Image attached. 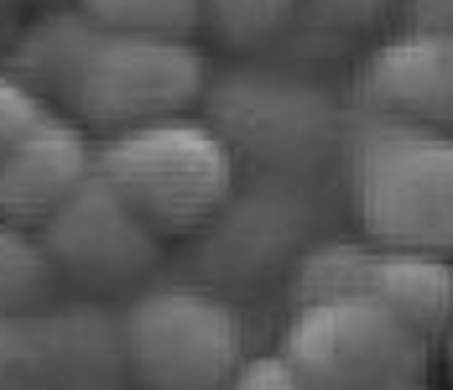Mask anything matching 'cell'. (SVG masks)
<instances>
[{
    "label": "cell",
    "mask_w": 453,
    "mask_h": 390,
    "mask_svg": "<svg viewBox=\"0 0 453 390\" xmlns=\"http://www.w3.org/2000/svg\"><path fill=\"white\" fill-rule=\"evenodd\" d=\"M94 172L167 240V234L203 229L229 203L234 146L203 120L167 115V120L110 130L94 146Z\"/></svg>",
    "instance_id": "1"
},
{
    "label": "cell",
    "mask_w": 453,
    "mask_h": 390,
    "mask_svg": "<svg viewBox=\"0 0 453 390\" xmlns=\"http://www.w3.org/2000/svg\"><path fill=\"white\" fill-rule=\"evenodd\" d=\"M365 292L380 307H391L411 333H422L427 344L443 339L453 328V265H449V256H433V250H380L375 245Z\"/></svg>",
    "instance_id": "10"
},
{
    "label": "cell",
    "mask_w": 453,
    "mask_h": 390,
    "mask_svg": "<svg viewBox=\"0 0 453 390\" xmlns=\"http://www.w3.org/2000/svg\"><path fill=\"white\" fill-rule=\"evenodd\" d=\"M79 11L110 32H151V37L198 32V0H79Z\"/></svg>",
    "instance_id": "15"
},
{
    "label": "cell",
    "mask_w": 453,
    "mask_h": 390,
    "mask_svg": "<svg viewBox=\"0 0 453 390\" xmlns=\"http://www.w3.org/2000/svg\"><path fill=\"white\" fill-rule=\"evenodd\" d=\"M42 115H52L42 94H37L32 84H21L16 73H5V68H0V157H5L27 130L37 126Z\"/></svg>",
    "instance_id": "17"
},
{
    "label": "cell",
    "mask_w": 453,
    "mask_h": 390,
    "mask_svg": "<svg viewBox=\"0 0 453 390\" xmlns=\"http://www.w3.org/2000/svg\"><path fill=\"white\" fill-rule=\"evenodd\" d=\"M360 99L380 120L453 130V32L411 27L380 42L360 68Z\"/></svg>",
    "instance_id": "7"
},
{
    "label": "cell",
    "mask_w": 453,
    "mask_h": 390,
    "mask_svg": "<svg viewBox=\"0 0 453 390\" xmlns=\"http://www.w3.org/2000/svg\"><path fill=\"white\" fill-rule=\"evenodd\" d=\"M5 11H11V5H5V0H0V27H5Z\"/></svg>",
    "instance_id": "24"
},
{
    "label": "cell",
    "mask_w": 453,
    "mask_h": 390,
    "mask_svg": "<svg viewBox=\"0 0 453 390\" xmlns=\"http://www.w3.org/2000/svg\"><path fill=\"white\" fill-rule=\"evenodd\" d=\"M225 390H308L303 375L292 370V359L276 348V354H250L234 364V375L225 380Z\"/></svg>",
    "instance_id": "18"
},
{
    "label": "cell",
    "mask_w": 453,
    "mask_h": 390,
    "mask_svg": "<svg viewBox=\"0 0 453 390\" xmlns=\"http://www.w3.org/2000/svg\"><path fill=\"white\" fill-rule=\"evenodd\" d=\"M52 276L58 265L47 256L42 234L0 218V317H32L52 292Z\"/></svg>",
    "instance_id": "12"
},
{
    "label": "cell",
    "mask_w": 453,
    "mask_h": 390,
    "mask_svg": "<svg viewBox=\"0 0 453 390\" xmlns=\"http://www.w3.org/2000/svg\"><path fill=\"white\" fill-rule=\"evenodd\" d=\"M0 390H37L32 317H0Z\"/></svg>",
    "instance_id": "16"
},
{
    "label": "cell",
    "mask_w": 453,
    "mask_h": 390,
    "mask_svg": "<svg viewBox=\"0 0 453 390\" xmlns=\"http://www.w3.org/2000/svg\"><path fill=\"white\" fill-rule=\"evenodd\" d=\"M349 182L370 245L453 256V130L375 115L355 141Z\"/></svg>",
    "instance_id": "2"
},
{
    "label": "cell",
    "mask_w": 453,
    "mask_h": 390,
    "mask_svg": "<svg viewBox=\"0 0 453 390\" xmlns=\"http://www.w3.org/2000/svg\"><path fill=\"white\" fill-rule=\"evenodd\" d=\"M84 32H89V16H84V11H58V16H47V21H37V27L16 42L5 73H16L21 84H32L42 99L58 94L63 79H68V68H73V57H79V47H84Z\"/></svg>",
    "instance_id": "11"
},
{
    "label": "cell",
    "mask_w": 453,
    "mask_h": 390,
    "mask_svg": "<svg viewBox=\"0 0 453 390\" xmlns=\"http://www.w3.org/2000/svg\"><path fill=\"white\" fill-rule=\"evenodd\" d=\"M297 5L303 0H198V27H209L225 47L245 52V47H266L272 37H281Z\"/></svg>",
    "instance_id": "14"
},
{
    "label": "cell",
    "mask_w": 453,
    "mask_h": 390,
    "mask_svg": "<svg viewBox=\"0 0 453 390\" xmlns=\"http://www.w3.org/2000/svg\"><path fill=\"white\" fill-rule=\"evenodd\" d=\"M391 5L396 0H308V11L323 16L328 27H339V32H370V27H380L391 16Z\"/></svg>",
    "instance_id": "19"
},
{
    "label": "cell",
    "mask_w": 453,
    "mask_h": 390,
    "mask_svg": "<svg viewBox=\"0 0 453 390\" xmlns=\"http://www.w3.org/2000/svg\"><path fill=\"white\" fill-rule=\"evenodd\" d=\"M281 354L292 359L308 390H365L427 370V339L411 333L370 292L292 307Z\"/></svg>",
    "instance_id": "5"
},
{
    "label": "cell",
    "mask_w": 453,
    "mask_h": 390,
    "mask_svg": "<svg viewBox=\"0 0 453 390\" xmlns=\"http://www.w3.org/2000/svg\"><path fill=\"white\" fill-rule=\"evenodd\" d=\"M94 172V141L79 120L42 115L0 157V218L37 229Z\"/></svg>",
    "instance_id": "8"
},
{
    "label": "cell",
    "mask_w": 453,
    "mask_h": 390,
    "mask_svg": "<svg viewBox=\"0 0 453 390\" xmlns=\"http://www.w3.org/2000/svg\"><path fill=\"white\" fill-rule=\"evenodd\" d=\"M411 27H427V32H453V0H407Z\"/></svg>",
    "instance_id": "20"
},
{
    "label": "cell",
    "mask_w": 453,
    "mask_h": 390,
    "mask_svg": "<svg viewBox=\"0 0 453 390\" xmlns=\"http://www.w3.org/2000/svg\"><path fill=\"white\" fill-rule=\"evenodd\" d=\"M5 5H37V0H5Z\"/></svg>",
    "instance_id": "23"
},
{
    "label": "cell",
    "mask_w": 453,
    "mask_h": 390,
    "mask_svg": "<svg viewBox=\"0 0 453 390\" xmlns=\"http://www.w3.org/2000/svg\"><path fill=\"white\" fill-rule=\"evenodd\" d=\"M443 339H449V370H453V328H449V333H443Z\"/></svg>",
    "instance_id": "22"
},
{
    "label": "cell",
    "mask_w": 453,
    "mask_h": 390,
    "mask_svg": "<svg viewBox=\"0 0 453 390\" xmlns=\"http://www.w3.org/2000/svg\"><path fill=\"white\" fill-rule=\"evenodd\" d=\"M120 348L136 390H225L245 359V328L219 292L167 281L120 312Z\"/></svg>",
    "instance_id": "4"
},
{
    "label": "cell",
    "mask_w": 453,
    "mask_h": 390,
    "mask_svg": "<svg viewBox=\"0 0 453 390\" xmlns=\"http://www.w3.org/2000/svg\"><path fill=\"white\" fill-rule=\"evenodd\" d=\"M37 339V390H120L126 348L120 312L99 302H63L32 312Z\"/></svg>",
    "instance_id": "9"
},
{
    "label": "cell",
    "mask_w": 453,
    "mask_h": 390,
    "mask_svg": "<svg viewBox=\"0 0 453 390\" xmlns=\"http://www.w3.org/2000/svg\"><path fill=\"white\" fill-rule=\"evenodd\" d=\"M37 229H42V245L58 265V276H73L84 287L136 281L162 256V234L99 172L84 177Z\"/></svg>",
    "instance_id": "6"
},
{
    "label": "cell",
    "mask_w": 453,
    "mask_h": 390,
    "mask_svg": "<svg viewBox=\"0 0 453 390\" xmlns=\"http://www.w3.org/2000/svg\"><path fill=\"white\" fill-rule=\"evenodd\" d=\"M209 84V63L193 37H151V32H84V47L58 88L79 126L126 130L146 120L188 115Z\"/></svg>",
    "instance_id": "3"
},
{
    "label": "cell",
    "mask_w": 453,
    "mask_h": 390,
    "mask_svg": "<svg viewBox=\"0 0 453 390\" xmlns=\"http://www.w3.org/2000/svg\"><path fill=\"white\" fill-rule=\"evenodd\" d=\"M449 265H453V260H449Z\"/></svg>",
    "instance_id": "25"
},
{
    "label": "cell",
    "mask_w": 453,
    "mask_h": 390,
    "mask_svg": "<svg viewBox=\"0 0 453 390\" xmlns=\"http://www.w3.org/2000/svg\"><path fill=\"white\" fill-rule=\"evenodd\" d=\"M370 256H375V245H355V240H323V245H313L308 256L297 260V271H292V307L365 292Z\"/></svg>",
    "instance_id": "13"
},
{
    "label": "cell",
    "mask_w": 453,
    "mask_h": 390,
    "mask_svg": "<svg viewBox=\"0 0 453 390\" xmlns=\"http://www.w3.org/2000/svg\"><path fill=\"white\" fill-rule=\"evenodd\" d=\"M365 390H427V386H422V375H411V380H386V386H365Z\"/></svg>",
    "instance_id": "21"
}]
</instances>
